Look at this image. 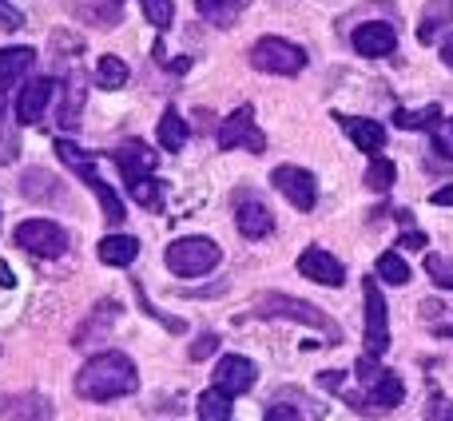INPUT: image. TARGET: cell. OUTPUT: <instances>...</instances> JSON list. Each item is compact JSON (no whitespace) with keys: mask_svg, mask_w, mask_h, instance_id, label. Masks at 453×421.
<instances>
[{"mask_svg":"<svg viewBox=\"0 0 453 421\" xmlns=\"http://www.w3.org/2000/svg\"><path fill=\"white\" fill-rule=\"evenodd\" d=\"M140 390V370L127 354L119 350H104L96 358L84 362V370L76 374V394L84 402H111V398H127Z\"/></svg>","mask_w":453,"mask_h":421,"instance_id":"1","label":"cell"},{"mask_svg":"<svg viewBox=\"0 0 453 421\" xmlns=\"http://www.w3.org/2000/svg\"><path fill=\"white\" fill-rule=\"evenodd\" d=\"M52 148H56V156H60V164L68 167V172H76L80 180H84L88 188L96 191V199H100L104 218H108L111 226H119V223H124V215H127V210H124V199L116 195V188H108V183L100 180V172H96V156H92V151H84V148H80V143L64 140V135L52 143Z\"/></svg>","mask_w":453,"mask_h":421,"instance_id":"2","label":"cell"},{"mask_svg":"<svg viewBox=\"0 0 453 421\" xmlns=\"http://www.w3.org/2000/svg\"><path fill=\"white\" fill-rule=\"evenodd\" d=\"M255 314L258 318H290V322H306V326L322 330V334L330 338V342H342V330L334 326V318L330 314H322L319 306L303 302V298L295 295H282V290H263V295H255Z\"/></svg>","mask_w":453,"mask_h":421,"instance_id":"3","label":"cell"},{"mask_svg":"<svg viewBox=\"0 0 453 421\" xmlns=\"http://www.w3.org/2000/svg\"><path fill=\"white\" fill-rule=\"evenodd\" d=\"M223 250L215 239H207V234H188V239H175L172 247H167L164 263L172 274H180V279H199V274H211L215 266H219Z\"/></svg>","mask_w":453,"mask_h":421,"instance_id":"4","label":"cell"},{"mask_svg":"<svg viewBox=\"0 0 453 421\" xmlns=\"http://www.w3.org/2000/svg\"><path fill=\"white\" fill-rule=\"evenodd\" d=\"M354 370H358V382L366 386V394H354V410L362 406V402H378L374 410H394L402 398H406V382H402L394 370H386V366H378V358L374 354H362L358 362H354Z\"/></svg>","mask_w":453,"mask_h":421,"instance_id":"5","label":"cell"},{"mask_svg":"<svg viewBox=\"0 0 453 421\" xmlns=\"http://www.w3.org/2000/svg\"><path fill=\"white\" fill-rule=\"evenodd\" d=\"M250 64H255L258 72H266V76H298V72L306 68V52L295 40L263 36L250 48Z\"/></svg>","mask_w":453,"mask_h":421,"instance_id":"6","label":"cell"},{"mask_svg":"<svg viewBox=\"0 0 453 421\" xmlns=\"http://www.w3.org/2000/svg\"><path fill=\"white\" fill-rule=\"evenodd\" d=\"M12 239L16 247L36 258H60L68 250V231L60 223H52V218H24V223H16Z\"/></svg>","mask_w":453,"mask_h":421,"instance_id":"7","label":"cell"},{"mask_svg":"<svg viewBox=\"0 0 453 421\" xmlns=\"http://www.w3.org/2000/svg\"><path fill=\"white\" fill-rule=\"evenodd\" d=\"M362 295H366V354L382 358L390 350V314H386V298L374 274L362 279Z\"/></svg>","mask_w":453,"mask_h":421,"instance_id":"8","label":"cell"},{"mask_svg":"<svg viewBox=\"0 0 453 421\" xmlns=\"http://www.w3.org/2000/svg\"><path fill=\"white\" fill-rule=\"evenodd\" d=\"M219 148H223V151L247 148V151H255V156H263V151H266V135L258 132V124H255V108H250V103L234 108L231 116L223 119V127H219Z\"/></svg>","mask_w":453,"mask_h":421,"instance_id":"9","label":"cell"},{"mask_svg":"<svg viewBox=\"0 0 453 421\" xmlns=\"http://www.w3.org/2000/svg\"><path fill=\"white\" fill-rule=\"evenodd\" d=\"M271 183L290 199V207H298V210H314V203H319V183H314V175L306 172V167H295V164L274 167Z\"/></svg>","mask_w":453,"mask_h":421,"instance_id":"10","label":"cell"},{"mask_svg":"<svg viewBox=\"0 0 453 421\" xmlns=\"http://www.w3.org/2000/svg\"><path fill=\"white\" fill-rule=\"evenodd\" d=\"M350 44H354V52L366 56V60H382V56H390L394 48H398V32L386 20H366L354 28Z\"/></svg>","mask_w":453,"mask_h":421,"instance_id":"11","label":"cell"},{"mask_svg":"<svg viewBox=\"0 0 453 421\" xmlns=\"http://www.w3.org/2000/svg\"><path fill=\"white\" fill-rule=\"evenodd\" d=\"M111 159H116V167H119V175H124L127 188H135L140 180H148V172H156V164H159V156L148 151L143 140H124Z\"/></svg>","mask_w":453,"mask_h":421,"instance_id":"12","label":"cell"},{"mask_svg":"<svg viewBox=\"0 0 453 421\" xmlns=\"http://www.w3.org/2000/svg\"><path fill=\"white\" fill-rule=\"evenodd\" d=\"M298 271L311 282H319V287H342L346 282V266L338 263L326 247H306L303 255H298Z\"/></svg>","mask_w":453,"mask_h":421,"instance_id":"13","label":"cell"},{"mask_svg":"<svg viewBox=\"0 0 453 421\" xmlns=\"http://www.w3.org/2000/svg\"><path fill=\"white\" fill-rule=\"evenodd\" d=\"M234 226H239L242 239H266L274 231V215L266 210L263 199H255L247 191V195L234 199Z\"/></svg>","mask_w":453,"mask_h":421,"instance_id":"14","label":"cell"},{"mask_svg":"<svg viewBox=\"0 0 453 421\" xmlns=\"http://www.w3.org/2000/svg\"><path fill=\"white\" fill-rule=\"evenodd\" d=\"M258 370L250 358H242V354H226L219 358V366H215V386H219L223 394H231V398H239V394H247L250 386H255Z\"/></svg>","mask_w":453,"mask_h":421,"instance_id":"15","label":"cell"},{"mask_svg":"<svg viewBox=\"0 0 453 421\" xmlns=\"http://www.w3.org/2000/svg\"><path fill=\"white\" fill-rule=\"evenodd\" d=\"M52 96H56V80L52 76L28 80V84L20 88V96H16V119H20V124H36V119L48 111Z\"/></svg>","mask_w":453,"mask_h":421,"instance_id":"16","label":"cell"},{"mask_svg":"<svg viewBox=\"0 0 453 421\" xmlns=\"http://www.w3.org/2000/svg\"><path fill=\"white\" fill-rule=\"evenodd\" d=\"M334 119H338V127L350 135L354 148L366 151V156H378V151L386 148V127L378 124V119H362V116H334Z\"/></svg>","mask_w":453,"mask_h":421,"instance_id":"17","label":"cell"},{"mask_svg":"<svg viewBox=\"0 0 453 421\" xmlns=\"http://www.w3.org/2000/svg\"><path fill=\"white\" fill-rule=\"evenodd\" d=\"M96 255L108 266H132L135 258H140V239H135V234H104Z\"/></svg>","mask_w":453,"mask_h":421,"instance_id":"18","label":"cell"},{"mask_svg":"<svg viewBox=\"0 0 453 421\" xmlns=\"http://www.w3.org/2000/svg\"><path fill=\"white\" fill-rule=\"evenodd\" d=\"M4 417L8 421H52L56 410L48 398H40V394H24V398H12L4 406Z\"/></svg>","mask_w":453,"mask_h":421,"instance_id":"19","label":"cell"},{"mask_svg":"<svg viewBox=\"0 0 453 421\" xmlns=\"http://www.w3.org/2000/svg\"><path fill=\"white\" fill-rule=\"evenodd\" d=\"M453 24V0H430L422 12V24H418V40L422 44H434L438 32H446Z\"/></svg>","mask_w":453,"mask_h":421,"instance_id":"20","label":"cell"},{"mask_svg":"<svg viewBox=\"0 0 453 421\" xmlns=\"http://www.w3.org/2000/svg\"><path fill=\"white\" fill-rule=\"evenodd\" d=\"M36 64V48L20 44V48H0V88L4 84H16L24 72Z\"/></svg>","mask_w":453,"mask_h":421,"instance_id":"21","label":"cell"},{"mask_svg":"<svg viewBox=\"0 0 453 421\" xmlns=\"http://www.w3.org/2000/svg\"><path fill=\"white\" fill-rule=\"evenodd\" d=\"M394 124H398L402 132H434V127L441 124V108L438 103H426V108H418V111L398 108L394 111Z\"/></svg>","mask_w":453,"mask_h":421,"instance_id":"22","label":"cell"},{"mask_svg":"<svg viewBox=\"0 0 453 421\" xmlns=\"http://www.w3.org/2000/svg\"><path fill=\"white\" fill-rule=\"evenodd\" d=\"M159 148H167V151H180L183 143H188V119L180 116L175 108H167L164 111V119H159Z\"/></svg>","mask_w":453,"mask_h":421,"instance_id":"23","label":"cell"},{"mask_svg":"<svg viewBox=\"0 0 453 421\" xmlns=\"http://www.w3.org/2000/svg\"><path fill=\"white\" fill-rule=\"evenodd\" d=\"M374 279L390 282V287H406V282H410V266H406V258H402L398 250H386V255H378V263H374Z\"/></svg>","mask_w":453,"mask_h":421,"instance_id":"24","label":"cell"},{"mask_svg":"<svg viewBox=\"0 0 453 421\" xmlns=\"http://www.w3.org/2000/svg\"><path fill=\"white\" fill-rule=\"evenodd\" d=\"M242 4H250V0H196L199 16H207V20L219 24V28H231Z\"/></svg>","mask_w":453,"mask_h":421,"instance_id":"25","label":"cell"},{"mask_svg":"<svg viewBox=\"0 0 453 421\" xmlns=\"http://www.w3.org/2000/svg\"><path fill=\"white\" fill-rule=\"evenodd\" d=\"M231 394H223L219 386H211V390L199 394V417L203 421H231Z\"/></svg>","mask_w":453,"mask_h":421,"instance_id":"26","label":"cell"},{"mask_svg":"<svg viewBox=\"0 0 453 421\" xmlns=\"http://www.w3.org/2000/svg\"><path fill=\"white\" fill-rule=\"evenodd\" d=\"M127 76H132V68H127L119 56H104L100 64H96V80H100V88H108V92H116V88L127 84Z\"/></svg>","mask_w":453,"mask_h":421,"instance_id":"27","label":"cell"},{"mask_svg":"<svg viewBox=\"0 0 453 421\" xmlns=\"http://www.w3.org/2000/svg\"><path fill=\"white\" fill-rule=\"evenodd\" d=\"M394 180H398V167H394L390 159H382V156H370L366 188H370V191H378V195H386V191L394 188Z\"/></svg>","mask_w":453,"mask_h":421,"instance_id":"28","label":"cell"},{"mask_svg":"<svg viewBox=\"0 0 453 421\" xmlns=\"http://www.w3.org/2000/svg\"><path fill=\"white\" fill-rule=\"evenodd\" d=\"M140 4H143V16H148L151 28H159V32L172 28V20H175V0H140Z\"/></svg>","mask_w":453,"mask_h":421,"instance_id":"29","label":"cell"},{"mask_svg":"<svg viewBox=\"0 0 453 421\" xmlns=\"http://www.w3.org/2000/svg\"><path fill=\"white\" fill-rule=\"evenodd\" d=\"M132 191V199L140 207H148V210H159L164 207V188H159V180H140L135 188H127Z\"/></svg>","mask_w":453,"mask_h":421,"instance_id":"30","label":"cell"},{"mask_svg":"<svg viewBox=\"0 0 453 421\" xmlns=\"http://www.w3.org/2000/svg\"><path fill=\"white\" fill-rule=\"evenodd\" d=\"M426 271H430L434 287L453 290V258L449 255H426Z\"/></svg>","mask_w":453,"mask_h":421,"instance_id":"31","label":"cell"},{"mask_svg":"<svg viewBox=\"0 0 453 421\" xmlns=\"http://www.w3.org/2000/svg\"><path fill=\"white\" fill-rule=\"evenodd\" d=\"M68 103H64V116H60V124L68 127H80V100H84V88H80V80H72V88H68Z\"/></svg>","mask_w":453,"mask_h":421,"instance_id":"32","label":"cell"},{"mask_svg":"<svg viewBox=\"0 0 453 421\" xmlns=\"http://www.w3.org/2000/svg\"><path fill=\"white\" fill-rule=\"evenodd\" d=\"M24 195H32V199H44V195H56V191H48V172H40V167H32L28 175H24Z\"/></svg>","mask_w":453,"mask_h":421,"instance_id":"33","label":"cell"},{"mask_svg":"<svg viewBox=\"0 0 453 421\" xmlns=\"http://www.w3.org/2000/svg\"><path fill=\"white\" fill-rule=\"evenodd\" d=\"M426 421H453V402L446 394H434L430 406H426Z\"/></svg>","mask_w":453,"mask_h":421,"instance_id":"34","label":"cell"},{"mask_svg":"<svg viewBox=\"0 0 453 421\" xmlns=\"http://www.w3.org/2000/svg\"><path fill=\"white\" fill-rule=\"evenodd\" d=\"M434 143H438L441 156H449V159H453V116H446L438 127H434Z\"/></svg>","mask_w":453,"mask_h":421,"instance_id":"35","label":"cell"},{"mask_svg":"<svg viewBox=\"0 0 453 421\" xmlns=\"http://www.w3.org/2000/svg\"><path fill=\"white\" fill-rule=\"evenodd\" d=\"M215 350H219V334L207 330V334H199V342H191V362H203L207 354H215Z\"/></svg>","mask_w":453,"mask_h":421,"instance_id":"36","label":"cell"},{"mask_svg":"<svg viewBox=\"0 0 453 421\" xmlns=\"http://www.w3.org/2000/svg\"><path fill=\"white\" fill-rule=\"evenodd\" d=\"M266 421H303V414L287 402H274V406H266Z\"/></svg>","mask_w":453,"mask_h":421,"instance_id":"37","label":"cell"},{"mask_svg":"<svg viewBox=\"0 0 453 421\" xmlns=\"http://www.w3.org/2000/svg\"><path fill=\"white\" fill-rule=\"evenodd\" d=\"M20 24H24V16L8 0H0V28H20Z\"/></svg>","mask_w":453,"mask_h":421,"instance_id":"38","label":"cell"},{"mask_svg":"<svg viewBox=\"0 0 453 421\" xmlns=\"http://www.w3.org/2000/svg\"><path fill=\"white\" fill-rule=\"evenodd\" d=\"M342 382H346V374H342V370H338V374H334V370H326V374H319V386H322V390H342Z\"/></svg>","mask_w":453,"mask_h":421,"instance_id":"39","label":"cell"},{"mask_svg":"<svg viewBox=\"0 0 453 421\" xmlns=\"http://www.w3.org/2000/svg\"><path fill=\"white\" fill-rule=\"evenodd\" d=\"M402 247H406V250H422V247H426V234H422V231H414V226H410V231L402 234Z\"/></svg>","mask_w":453,"mask_h":421,"instance_id":"40","label":"cell"},{"mask_svg":"<svg viewBox=\"0 0 453 421\" xmlns=\"http://www.w3.org/2000/svg\"><path fill=\"white\" fill-rule=\"evenodd\" d=\"M434 203H438V207H453V183H446L441 191H434Z\"/></svg>","mask_w":453,"mask_h":421,"instance_id":"41","label":"cell"},{"mask_svg":"<svg viewBox=\"0 0 453 421\" xmlns=\"http://www.w3.org/2000/svg\"><path fill=\"white\" fill-rule=\"evenodd\" d=\"M441 64H446V68H453V36L446 40V44H441Z\"/></svg>","mask_w":453,"mask_h":421,"instance_id":"42","label":"cell"},{"mask_svg":"<svg viewBox=\"0 0 453 421\" xmlns=\"http://www.w3.org/2000/svg\"><path fill=\"white\" fill-rule=\"evenodd\" d=\"M12 266H8V263H0V287H12Z\"/></svg>","mask_w":453,"mask_h":421,"instance_id":"43","label":"cell"},{"mask_svg":"<svg viewBox=\"0 0 453 421\" xmlns=\"http://www.w3.org/2000/svg\"><path fill=\"white\" fill-rule=\"evenodd\" d=\"M446 338H453V330H446Z\"/></svg>","mask_w":453,"mask_h":421,"instance_id":"44","label":"cell"},{"mask_svg":"<svg viewBox=\"0 0 453 421\" xmlns=\"http://www.w3.org/2000/svg\"><path fill=\"white\" fill-rule=\"evenodd\" d=\"M0 111H4V103H0Z\"/></svg>","mask_w":453,"mask_h":421,"instance_id":"45","label":"cell"}]
</instances>
